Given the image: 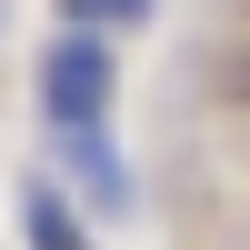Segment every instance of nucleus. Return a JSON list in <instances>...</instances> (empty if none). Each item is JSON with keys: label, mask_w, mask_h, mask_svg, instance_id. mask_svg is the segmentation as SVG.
Returning a JSON list of instances; mask_svg holds the SVG:
<instances>
[{"label": "nucleus", "mask_w": 250, "mask_h": 250, "mask_svg": "<svg viewBox=\"0 0 250 250\" xmlns=\"http://www.w3.org/2000/svg\"><path fill=\"white\" fill-rule=\"evenodd\" d=\"M120 100V60L100 30H60L50 50H40V120L50 130H100Z\"/></svg>", "instance_id": "nucleus-1"}, {"label": "nucleus", "mask_w": 250, "mask_h": 250, "mask_svg": "<svg viewBox=\"0 0 250 250\" xmlns=\"http://www.w3.org/2000/svg\"><path fill=\"white\" fill-rule=\"evenodd\" d=\"M50 170H60V190H70L90 220H120V210H130V160H120L110 120H100V130H50Z\"/></svg>", "instance_id": "nucleus-2"}, {"label": "nucleus", "mask_w": 250, "mask_h": 250, "mask_svg": "<svg viewBox=\"0 0 250 250\" xmlns=\"http://www.w3.org/2000/svg\"><path fill=\"white\" fill-rule=\"evenodd\" d=\"M20 240H30V250H90L80 200L60 190V180H20Z\"/></svg>", "instance_id": "nucleus-3"}, {"label": "nucleus", "mask_w": 250, "mask_h": 250, "mask_svg": "<svg viewBox=\"0 0 250 250\" xmlns=\"http://www.w3.org/2000/svg\"><path fill=\"white\" fill-rule=\"evenodd\" d=\"M160 0H60V30H100V40H120V30H140Z\"/></svg>", "instance_id": "nucleus-4"}]
</instances>
